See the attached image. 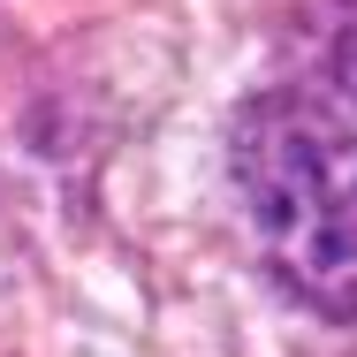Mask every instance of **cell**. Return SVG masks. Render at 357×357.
<instances>
[{
  "mask_svg": "<svg viewBox=\"0 0 357 357\" xmlns=\"http://www.w3.org/2000/svg\"><path fill=\"white\" fill-rule=\"evenodd\" d=\"M228 160L274 282L327 319H357V130L304 91H259Z\"/></svg>",
  "mask_w": 357,
  "mask_h": 357,
  "instance_id": "6da1fadb",
  "label": "cell"
}]
</instances>
